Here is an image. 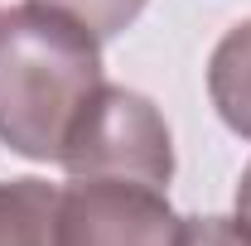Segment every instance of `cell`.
Wrapping results in <instances>:
<instances>
[{"label": "cell", "mask_w": 251, "mask_h": 246, "mask_svg": "<svg viewBox=\"0 0 251 246\" xmlns=\"http://www.w3.org/2000/svg\"><path fill=\"white\" fill-rule=\"evenodd\" d=\"M101 82L92 29L34 0L0 10V145L58 164Z\"/></svg>", "instance_id": "6da1fadb"}, {"label": "cell", "mask_w": 251, "mask_h": 246, "mask_svg": "<svg viewBox=\"0 0 251 246\" xmlns=\"http://www.w3.org/2000/svg\"><path fill=\"white\" fill-rule=\"evenodd\" d=\"M58 164L73 179H126V184L169 188L174 140L150 97L101 82Z\"/></svg>", "instance_id": "7a4b0ae2"}, {"label": "cell", "mask_w": 251, "mask_h": 246, "mask_svg": "<svg viewBox=\"0 0 251 246\" xmlns=\"http://www.w3.org/2000/svg\"><path fill=\"white\" fill-rule=\"evenodd\" d=\"M53 246H184V217L164 188L126 179H73L58 188Z\"/></svg>", "instance_id": "3957f363"}, {"label": "cell", "mask_w": 251, "mask_h": 246, "mask_svg": "<svg viewBox=\"0 0 251 246\" xmlns=\"http://www.w3.org/2000/svg\"><path fill=\"white\" fill-rule=\"evenodd\" d=\"M208 97L227 130L251 140V20L227 29L208 58Z\"/></svg>", "instance_id": "277c9868"}, {"label": "cell", "mask_w": 251, "mask_h": 246, "mask_svg": "<svg viewBox=\"0 0 251 246\" xmlns=\"http://www.w3.org/2000/svg\"><path fill=\"white\" fill-rule=\"evenodd\" d=\"M58 188L44 179H5L0 184V246H53Z\"/></svg>", "instance_id": "5b68a950"}, {"label": "cell", "mask_w": 251, "mask_h": 246, "mask_svg": "<svg viewBox=\"0 0 251 246\" xmlns=\"http://www.w3.org/2000/svg\"><path fill=\"white\" fill-rule=\"evenodd\" d=\"M34 5H49L68 20H77L82 29H92L97 39H116L135 25V15L145 10V0H34Z\"/></svg>", "instance_id": "8992f818"}, {"label": "cell", "mask_w": 251, "mask_h": 246, "mask_svg": "<svg viewBox=\"0 0 251 246\" xmlns=\"http://www.w3.org/2000/svg\"><path fill=\"white\" fill-rule=\"evenodd\" d=\"M184 246H251V232L227 217H184Z\"/></svg>", "instance_id": "52a82bcc"}, {"label": "cell", "mask_w": 251, "mask_h": 246, "mask_svg": "<svg viewBox=\"0 0 251 246\" xmlns=\"http://www.w3.org/2000/svg\"><path fill=\"white\" fill-rule=\"evenodd\" d=\"M237 222L251 232V164L242 169V184H237Z\"/></svg>", "instance_id": "ba28073f"}]
</instances>
